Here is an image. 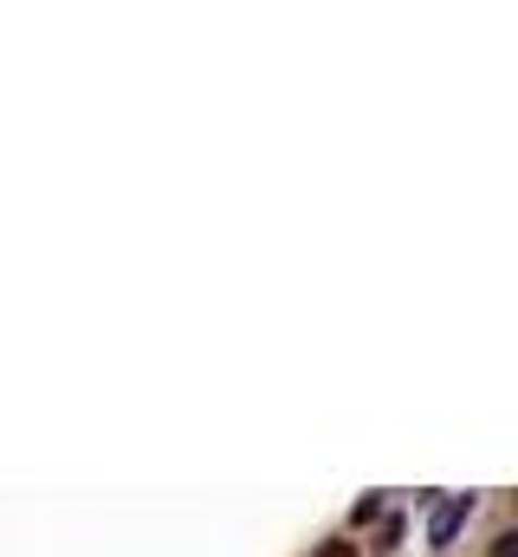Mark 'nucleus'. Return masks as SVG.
<instances>
[{
	"label": "nucleus",
	"mask_w": 518,
	"mask_h": 557,
	"mask_svg": "<svg viewBox=\"0 0 518 557\" xmlns=\"http://www.w3.org/2000/svg\"><path fill=\"white\" fill-rule=\"evenodd\" d=\"M467 512H473V499H467V493L441 499V506H434V519H428V545H454V532L467 525Z\"/></svg>",
	"instance_id": "nucleus-1"
},
{
	"label": "nucleus",
	"mask_w": 518,
	"mask_h": 557,
	"mask_svg": "<svg viewBox=\"0 0 518 557\" xmlns=\"http://www.w3.org/2000/svg\"><path fill=\"white\" fill-rule=\"evenodd\" d=\"M493 557H518V532H506V539L493 545Z\"/></svg>",
	"instance_id": "nucleus-2"
},
{
	"label": "nucleus",
	"mask_w": 518,
	"mask_h": 557,
	"mask_svg": "<svg viewBox=\"0 0 518 557\" xmlns=\"http://www.w3.org/2000/svg\"><path fill=\"white\" fill-rule=\"evenodd\" d=\"M318 557H357V545H324Z\"/></svg>",
	"instance_id": "nucleus-3"
}]
</instances>
